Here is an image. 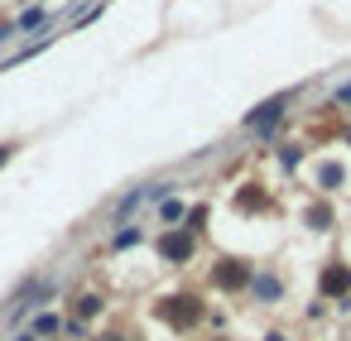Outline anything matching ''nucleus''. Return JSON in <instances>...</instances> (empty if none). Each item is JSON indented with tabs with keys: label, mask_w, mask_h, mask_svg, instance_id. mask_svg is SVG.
<instances>
[{
	"label": "nucleus",
	"mask_w": 351,
	"mask_h": 341,
	"mask_svg": "<svg viewBox=\"0 0 351 341\" xmlns=\"http://www.w3.org/2000/svg\"><path fill=\"white\" fill-rule=\"evenodd\" d=\"M97 312H101V298H97V293L77 298V317H97Z\"/></svg>",
	"instance_id": "39448f33"
},
{
	"label": "nucleus",
	"mask_w": 351,
	"mask_h": 341,
	"mask_svg": "<svg viewBox=\"0 0 351 341\" xmlns=\"http://www.w3.org/2000/svg\"><path fill=\"white\" fill-rule=\"evenodd\" d=\"M250 283H255V293H260V298H279V279L260 274V279H250Z\"/></svg>",
	"instance_id": "20e7f679"
},
{
	"label": "nucleus",
	"mask_w": 351,
	"mask_h": 341,
	"mask_svg": "<svg viewBox=\"0 0 351 341\" xmlns=\"http://www.w3.org/2000/svg\"><path fill=\"white\" fill-rule=\"evenodd\" d=\"M322 288H327V293L351 288V269H327V274H322Z\"/></svg>",
	"instance_id": "7ed1b4c3"
},
{
	"label": "nucleus",
	"mask_w": 351,
	"mask_h": 341,
	"mask_svg": "<svg viewBox=\"0 0 351 341\" xmlns=\"http://www.w3.org/2000/svg\"><path fill=\"white\" fill-rule=\"evenodd\" d=\"M159 255H164V260H188V255H193V236H188V231L164 236V240H159Z\"/></svg>",
	"instance_id": "f257e3e1"
},
{
	"label": "nucleus",
	"mask_w": 351,
	"mask_h": 341,
	"mask_svg": "<svg viewBox=\"0 0 351 341\" xmlns=\"http://www.w3.org/2000/svg\"><path fill=\"white\" fill-rule=\"evenodd\" d=\"M217 283H221V288H245V283H250V269L236 264V260H221V264H217Z\"/></svg>",
	"instance_id": "f03ea898"
},
{
	"label": "nucleus",
	"mask_w": 351,
	"mask_h": 341,
	"mask_svg": "<svg viewBox=\"0 0 351 341\" xmlns=\"http://www.w3.org/2000/svg\"><path fill=\"white\" fill-rule=\"evenodd\" d=\"M111 341H121V336H111Z\"/></svg>",
	"instance_id": "0eeeda50"
},
{
	"label": "nucleus",
	"mask_w": 351,
	"mask_h": 341,
	"mask_svg": "<svg viewBox=\"0 0 351 341\" xmlns=\"http://www.w3.org/2000/svg\"><path fill=\"white\" fill-rule=\"evenodd\" d=\"M5 159H10V144H0V164H5Z\"/></svg>",
	"instance_id": "423d86ee"
}]
</instances>
